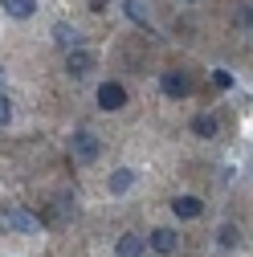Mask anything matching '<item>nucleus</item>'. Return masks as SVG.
Instances as JSON below:
<instances>
[{"label": "nucleus", "mask_w": 253, "mask_h": 257, "mask_svg": "<svg viewBox=\"0 0 253 257\" xmlns=\"http://www.w3.org/2000/svg\"><path fill=\"white\" fill-rule=\"evenodd\" d=\"M0 224H5L9 233H37V229H41V220H37L33 212L13 208V204H0Z\"/></svg>", "instance_id": "obj_1"}, {"label": "nucleus", "mask_w": 253, "mask_h": 257, "mask_svg": "<svg viewBox=\"0 0 253 257\" xmlns=\"http://www.w3.org/2000/svg\"><path fill=\"white\" fill-rule=\"evenodd\" d=\"M98 106H102V110H122V106H126V90H122L118 82H102V86H98Z\"/></svg>", "instance_id": "obj_2"}, {"label": "nucleus", "mask_w": 253, "mask_h": 257, "mask_svg": "<svg viewBox=\"0 0 253 257\" xmlns=\"http://www.w3.org/2000/svg\"><path fill=\"white\" fill-rule=\"evenodd\" d=\"M160 86H164V94H168V98H184V94L192 90V82H188V74H180V70H168V74L160 78Z\"/></svg>", "instance_id": "obj_3"}, {"label": "nucleus", "mask_w": 253, "mask_h": 257, "mask_svg": "<svg viewBox=\"0 0 253 257\" xmlns=\"http://www.w3.org/2000/svg\"><path fill=\"white\" fill-rule=\"evenodd\" d=\"M74 155L82 159V164H94V159H98V139H94L90 131H78L74 135Z\"/></svg>", "instance_id": "obj_4"}, {"label": "nucleus", "mask_w": 253, "mask_h": 257, "mask_svg": "<svg viewBox=\"0 0 253 257\" xmlns=\"http://www.w3.org/2000/svg\"><path fill=\"white\" fill-rule=\"evenodd\" d=\"M66 70H70L74 78H86V74L94 70V53H86V49H70V57H66Z\"/></svg>", "instance_id": "obj_5"}, {"label": "nucleus", "mask_w": 253, "mask_h": 257, "mask_svg": "<svg viewBox=\"0 0 253 257\" xmlns=\"http://www.w3.org/2000/svg\"><path fill=\"white\" fill-rule=\"evenodd\" d=\"M143 237L139 233H126V237H118V245H114V257H143Z\"/></svg>", "instance_id": "obj_6"}, {"label": "nucleus", "mask_w": 253, "mask_h": 257, "mask_svg": "<svg viewBox=\"0 0 253 257\" xmlns=\"http://www.w3.org/2000/svg\"><path fill=\"white\" fill-rule=\"evenodd\" d=\"M0 5H5V13L17 17V21H29L37 13V0H0Z\"/></svg>", "instance_id": "obj_7"}, {"label": "nucleus", "mask_w": 253, "mask_h": 257, "mask_svg": "<svg viewBox=\"0 0 253 257\" xmlns=\"http://www.w3.org/2000/svg\"><path fill=\"white\" fill-rule=\"evenodd\" d=\"M172 212H176V216H184V220H192V216H200V212H204V204H200L196 196H180V200L172 204Z\"/></svg>", "instance_id": "obj_8"}, {"label": "nucleus", "mask_w": 253, "mask_h": 257, "mask_svg": "<svg viewBox=\"0 0 253 257\" xmlns=\"http://www.w3.org/2000/svg\"><path fill=\"white\" fill-rule=\"evenodd\" d=\"M151 249L164 253V257L176 253V233H172V229H155V233H151Z\"/></svg>", "instance_id": "obj_9"}, {"label": "nucleus", "mask_w": 253, "mask_h": 257, "mask_svg": "<svg viewBox=\"0 0 253 257\" xmlns=\"http://www.w3.org/2000/svg\"><path fill=\"white\" fill-rule=\"evenodd\" d=\"M192 131H196V135H204V139H216V131H220V122H216L212 114H200V118L192 122Z\"/></svg>", "instance_id": "obj_10"}, {"label": "nucleus", "mask_w": 253, "mask_h": 257, "mask_svg": "<svg viewBox=\"0 0 253 257\" xmlns=\"http://www.w3.org/2000/svg\"><path fill=\"white\" fill-rule=\"evenodd\" d=\"M216 241L225 245V249H233V245L241 241V233H237V224H220V229H216Z\"/></svg>", "instance_id": "obj_11"}, {"label": "nucleus", "mask_w": 253, "mask_h": 257, "mask_svg": "<svg viewBox=\"0 0 253 257\" xmlns=\"http://www.w3.org/2000/svg\"><path fill=\"white\" fill-rule=\"evenodd\" d=\"M131 184H135V172H126V168L110 176V192H126V188H131Z\"/></svg>", "instance_id": "obj_12"}, {"label": "nucleus", "mask_w": 253, "mask_h": 257, "mask_svg": "<svg viewBox=\"0 0 253 257\" xmlns=\"http://www.w3.org/2000/svg\"><path fill=\"white\" fill-rule=\"evenodd\" d=\"M122 5H126V17H131V21L147 25V13H143V5H139V0H122Z\"/></svg>", "instance_id": "obj_13"}, {"label": "nucleus", "mask_w": 253, "mask_h": 257, "mask_svg": "<svg viewBox=\"0 0 253 257\" xmlns=\"http://www.w3.org/2000/svg\"><path fill=\"white\" fill-rule=\"evenodd\" d=\"M57 37H61V45H74V41H78L74 29H66V25H57Z\"/></svg>", "instance_id": "obj_14"}, {"label": "nucleus", "mask_w": 253, "mask_h": 257, "mask_svg": "<svg viewBox=\"0 0 253 257\" xmlns=\"http://www.w3.org/2000/svg\"><path fill=\"white\" fill-rule=\"evenodd\" d=\"M13 118V106H9V98H5V94H0V126H5Z\"/></svg>", "instance_id": "obj_15"}, {"label": "nucleus", "mask_w": 253, "mask_h": 257, "mask_svg": "<svg viewBox=\"0 0 253 257\" xmlns=\"http://www.w3.org/2000/svg\"><path fill=\"white\" fill-rule=\"evenodd\" d=\"M212 82H216V86H225V90H229V86H233V78H229V74H225V70H216V74H212Z\"/></svg>", "instance_id": "obj_16"}, {"label": "nucleus", "mask_w": 253, "mask_h": 257, "mask_svg": "<svg viewBox=\"0 0 253 257\" xmlns=\"http://www.w3.org/2000/svg\"><path fill=\"white\" fill-rule=\"evenodd\" d=\"M90 9H94V13H102V9H106V0H90Z\"/></svg>", "instance_id": "obj_17"}]
</instances>
